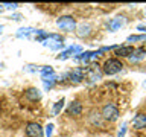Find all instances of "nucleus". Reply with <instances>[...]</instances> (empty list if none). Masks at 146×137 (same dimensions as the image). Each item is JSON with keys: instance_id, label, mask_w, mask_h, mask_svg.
Returning <instances> with one entry per match:
<instances>
[{"instance_id": "17", "label": "nucleus", "mask_w": 146, "mask_h": 137, "mask_svg": "<svg viewBox=\"0 0 146 137\" xmlns=\"http://www.w3.org/2000/svg\"><path fill=\"white\" fill-rule=\"evenodd\" d=\"M90 34H91V27H90V25H81L79 27H78V32H76V35L81 37V38H84V37H88Z\"/></svg>"}, {"instance_id": "6", "label": "nucleus", "mask_w": 146, "mask_h": 137, "mask_svg": "<svg viewBox=\"0 0 146 137\" xmlns=\"http://www.w3.org/2000/svg\"><path fill=\"white\" fill-rule=\"evenodd\" d=\"M102 53L100 50H93V52H85V53H79V55H76L75 59L76 61H79V63H84L85 66H88V64H93L96 59L99 58V55Z\"/></svg>"}, {"instance_id": "9", "label": "nucleus", "mask_w": 146, "mask_h": 137, "mask_svg": "<svg viewBox=\"0 0 146 137\" xmlns=\"http://www.w3.org/2000/svg\"><path fill=\"white\" fill-rule=\"evenodd\" d=\"M81 46H70L67 50H64V52L61 55H58V59H67V58H70L73 57V55H79L81 53Z\"/></svg>"}, {"instance_id": "10", "label": "nucleus", "mask_w": 146, "mask_h": 137, "mask_svg": "<svg viewBox=\"0 0 146 137\" xmlns=\"http://www.w3.org/2000/svg\"><path fill=\"white\" fill-rule=\"evenodd\" d=\"M132 126L137 128V130H143V128H146V114H143V113L135 114L134 119H132Z\"/></svg>"}, {"instance_id": "19", "label": "nucleus", "mask_w": 146, "mask_h": 137, "mask_svg": "<svg viewBox=\"0 0 146 137\" xmlns=\"http://www.w3.org/2000/svg\"><path fill=\"white\" fill-rule=\"evenodd\" d=\"M146 35H131L128 37V41H145Z\"/></svg>"}, {"instance_id": "20", "label": "nucleus", "mask_w": 146, "mask_h": 137, "mask_svg": "<svg viewBox=\"0 0 146 137\" xmlns=\"http://www.w3.org/2000/svg\"><path fill=\"white\" fill-rule=\"evenodd\" d=\"M125 132H126V123H123V125L120 126V130H119L117 137H125Z\"/></svg>"}, {"instance_id": "7", "label": "nucleus", "mask_w": 146, "mask_h": 137, "mask_svg": "<svg viewBox=\"0 0 146 137\" xmlns=\"http://www.w3.org/2000/svg\"><path fill=\"white\" fill-rule=\"evenodd\" d=\"M26 136L27 137H43L44 132H43V128H41L40 123L29 122L26 125Z\"/></svg>"}, {"instance_id": "13", "label": "nucleus", "mask_w": 146, "mask_h": 137, "mask_svg": "<svg viewBox=\"0 0 146 137\" xmlns=\"http://www.w3.org/2000/svg\"><path fill=\"white\" fill-rule=\"evenodd\" d=\"M134 47L132 46H119L116 49V57H128L129 58L132 53H134Z\"/></svg>"}, {"instance_id": "23", "label": "nucleus", "mask_w": 146, "mask_h": 137, "mask_svg": "<svg viewBox=\"0 0 146 137\" xmlns=\"http://www.w3.org/2000/svg\"><path fill=\"white\" fill-rule=\"evenodd\" d=\"M139 29H140V31H143V32H146V26H145V25H140V26H139Z\"/></svg>"}, {"instance_id": "21", "label": "nucleus", "mask_w": 146, "mask_h": 137, "mask_svg": "<svg viewBox=\"0 0 146 137\" xmlns=\"http://www.w3.org/2000/svg\"><path fill=\"white\" fill-rule=\"evenodd\" d=\"M52 131H53V125H52V123H49V125L46 126V136L50 137V136H52Z\"/></svg>"}, {"instance_id": "11", "label": "nucleus", "mask_w": 146, "mask_h": 137, "mask_svg": "<svg viewBox=\"0 0 146 137\" xmlns=\"http://www.w3.org/2000/svg\"><path fill=\"white\" fill-rule=\"evenodd\" d=\"M68 78H70L72 82H81V81H84V67H76L73 72L68 73Z\"/></svg>"}, {"instance_id": "5", "label": "nucleus", "mask_w": 146, "mask_h": 137, "mask_svg": "<svg viewBox=\"0 0 146 137\" xmlns=\"http://www.w3.org/2000/svg\"><path fill=\"white\" fill-rule=\"evenodd\" d=\"M120 113H119V108L116 107L114 104H107L105 107L102 108V117L108 122H114L117 120Z\"/></svg>"}, {"instance_id": "24", "label": "nucleus", "mask_w": 146, "mask_h": 137, "mask_svg": "<svg viewBox=\"0 0 146 137\" xmlns=\"http://www.w3.org/2000/svg\"><path fill=\"white\" fill-rule=\"evenodd\" d=\"M2 31H3V26H0V34H2Z\"/></svg>"}, {"instance_id": "4", "label": "nucleus", "mask_w": 146, "mask_h": 137, "mask_svg": "<svg viewBox=\"0 0 146 137\" xmlns=\"http://www.w3.org/2000/svg\"><path fill=\"white\" fill-rule=\"evenodd\" d=\"M56 25H58L59 29L64 31V32H72V31H75V27H76V20L70 15H62L56 20Z\"/></svg>"}, {"instance_id": "22", "label": "nucleus", "mask_w": 146, "mask_h": 137, "mask_svg": "<svg viewBox=\"0 0 146 137\" xmlns=\"http://www.w3.org/2000/svg\"><path fill=\"white\" fill-rule=\"evenodd\" d=\"M3 6L6 8V9H15V8L18 6V5H17V3H12V5H11V3H5Z\"/></svg>"}, {"instance_id": "1", "label": "nucleus", "mask_w": 146, "mask_h": 137, "mask_svg": "<svg viewBox=\"0 0 146 137\" xmlns=\"http://www.w3.org/2000/svg\"><path fill=\"white\" fill-rule=\"evenodd\" d=\"M100 78H102V72H100V68H99V66L96 63L84 67V81H87V82L91 84V82L99 81Z\"/></svg>"}, {"instance_id": "8", "label": "nucleus", "mask_w": 146, "mask_h": 137, "mask_svg": "<svg viewBox=\"0 0 146 137\" xmlns=\"http://www.w3.org/2000/svg\"><path fill=\"white\" fill-rule=\"evenodd\" d=\"M38 29H34V27H21V29H18L17 32V37H20V38H31L32 35H35V38L40 35Z\"/></svg>"}, {"instance_id": "16", "label": "nucleus", "mask_w": 146, "mask_h": 137, "mask_svg": "<svg viewBox=\"0 0 146 137\" xmlns=\"http://www.w3.org/2000/svg\"><path fill=\"white\" fill-rule=\"evenodd\" d=\"M125 25V17H116V18H113V21L110 23V31H117L120 26Z\"/></svg>"}, {"instance_id": "14", "label": "nucleus", "mask_w": 146, "mask_h": 137, "mask_svg": "<svg viewBox=\"0 0 146 137\" xmlns=\"http://www.w3.org/2000/svg\"><path fill=\"white\" fill-rule=\"evenodd\" d=\"M145 57H146V50L143 47H139V49H135L134 53L129 57V61L131 63H137V61H140V59H143Z\"/></svg>"}, {"instance_id": "3", "label": "nucleus", "mask_w": 146, "mask_h": 137, "mask_svg": "<svg viewBox=\"0 0 146 137\" xmlns=\"http://www.w3.org/2000/svg\"><path fill=\"white\" fill-rule=\"evenodd\" d=\"M41 79H43L46 88H52V85L56 82L58 76L55 75V72H53L52 67H50V66H46V67L41 68Z\"/></svg>"}, {"instance_id": "2", "label": "nucleus", "mask_w": 146, "mask_h": 137, "mask_svg": "<svg viewBox=\"0 0 146 137\" xmlns=\"http://www.w3.org/2000/svg\"><path fill=\"white\" fill-rule=\"evenodd\" d=\"M123 68V64L122 61H119L117 58H110L104 63V67H102V72L105 75H116Z\"/></svg>"}, {"instance_id": "25", "label": "nucleus", "mask_w": 146, "mask_h": 137, "mask_svg": "<svg viewBox=\"0 0 146 137\" xmlns=\"http://www.w3.org/2000/svg\"><path fill=\"white\" fill-rule=\"evenodd\" d=\"M143 49H145V50H146V43H145V46H143Z\"/></svg>"}, {"instance_id": "12", "label": "nucleus", "mask_w": 146, "mask_h": 137, "mask_svg": "<svg viewBox=\"0 0 146 137\" xmlns=\"http://www.w3.org/2000/svg\"><path fill=\"white\" fill-rule=\"evenodd\" d=\"M67 113L73 114V116H81V113H82V104L79 102V100H73V102L68 105V108H67Z\"/></svg>"}, {"instance_id": "18", "label": "nucleus", "mask_w": 146, "mask_h": 137, "mask_svg": "<svg viewBox=\"0 0 146 137\" xmlns=\"http://www.w3.org/2000/svg\"><path fill=\"white\" fill-rule=\"evenodd\" d=\"M64 102H66V100H64V99H61V100H58V102L56 104H55V107H53V116H58V113L59 111H61V110H62V107H64Z\"/></svg>"}, {"instance_id": "15", "label": "nucleus", "mask_w": 146, "mask_h": 137, "mask_svg": "<svg viewBox=\"0 0 146 137\" xmlns=\"http://www.w3.org/2000/svg\"><path fill=\"white\" fill-rule=\"evenodd\" d=\"M25 96H26L29 100H32V102H36V100L41 98V93H40L38 88H29V90H26Z\"/></svg>"}]
</instances>
